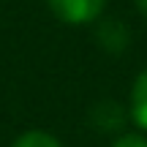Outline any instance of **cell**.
I'll return each mask as SVG.
<instances>
[{"label": "cell", "mask_w": 147, "mask_h": 147, "mask_svg": "<svg viewBox=\"0 0 147 147\" xmlns=\"http://www.w3.org/2000/svg\"><path fill=\"white\" fill-rule=\"evenodd\" d=\"M11 147H63V144H60L52 134H47V131H27V134H22Z\"/></svg>", "instance_id": "3957f363"}, {"label": "cell", "mask_w": 147, "mask_h": 147, "mask_svg": "<svg viewBox=\"0 0 147 147\" xmlns=\"http://www.w3.org/2000/svg\"><path fill=\"white\" fill-rule=\"evenodd\" d=\"M131 115H134V123L147 131V68L139 74L136 82H134V90H131Z\"/></svg>", "instance_id": "7a4b0ae2"}, {"label": "cell", "mask_w": 147, "mask_h": 147, "mask_svg": "<svg viewBox=\"0 0 147 147\" xmlns=\"http://www.w3.org/2000/svg\"><path fill=\"white\" fill-rule=\"evenodd\" d=\"M136 8H139V11H142V14H144V16H147V0H136Z\"/></svg>", "instance_id": "5b68a950"}, {"label": "cell", "mask_w": 147, "mask_h": 147, "mask_svg": "<svg viewBox=\"0 0 147 147\" xmlns=\"http://www.w3.org/2000/svg\"><path fill=\"white\" fill-rule=\"evenodd\" d=\"M104 5L106 0H49L52 14L68 25H87V22L98 19Z\"/></svg>", "instance_id": "6da1fadb"}, {"label": "cell", "mask_w": 147, "mask_h": 147, "mask_svg": "<svg viewBox=\"0 0 147 147\" xmlns=\"http://www.w3.org/2000/svg\"><path fill=\"white\" fill-rule=\"evenodd\" d=\"M112 147H147V139L139 136V134H123Z\"/></svg>", "instance_id": "277c9868"}]
</instances>
